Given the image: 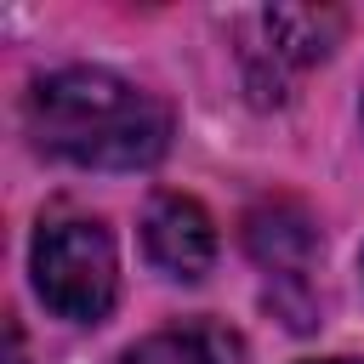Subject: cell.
Listing matches in <instances>:
<instances>
[{
  "instance_id": "cell-9",
  "label": "cell",
  "mask_w": 364,
  "mask_h": 364,
  "mask_svg": "<svg viewBox=\"0 0 364 364\" xmlns=\"http://www.w3.org/2000/svg\"><path fill=\"white\" fill-rule=\"evenodd\" d=\"M358 114H364V97H358Z\"/></svg>"
},
{
  "instance_id": "cell-7",
  "label": "cell",
  "mask_w": 364,
  "mask_h": 364,
  "mask_svg": "<svg viewBox=\"0 0 364 364\" xmlns=\"http://www.w3.org/2000/svg\"><path fill=\"white\" fill-rule=\"evenodd\" d=\"M6 364H28V347H23V330H17V318H6Z\"/></svg>"
},
{
  "instance_id": "cell-5",
  "label": "cell",
  "mask_w": 364,
  "mask_h": 364,
  "mask_svg": "<svg viewBox=\"0 0 364 364\" xmlns=\"http://www.w3.org/2000/svg\"><path fill=\"white\" fill-rule=\"evenodd\" d=\"M250 250H256L262 267H279V273L296 279L307 267V256H313V233H307V222L296 210L273 205V210H256L250 216Z\"/></svg>"
},
{
  "instance_id": "cell-3",
  "label": "cell",
  "mask_w": 364,
  "mask_h": 364,
  "mask_svg": "<svg viewBox=\"0 0 364 364\" xmlns=\"http://www.w3.org/2000/svg\"><path fill=\"white\" fill-rule=\"evenodd\" d=\"M245 28L256 34L245 46V74H250V91L267 102L284 97V85L324 63L330 46L341 40V11H313V6H273V11H256L245 17Z\"/></svg>"
},
{
  "instance_id": "cell-4",
  "label": "cell",
  "mask_w": 364,
  "mask_h": 364,
  "mask_svg": "<svg viewBox=\"0 0 364 364\" xmlns=\"http://www.w3.org/2000/svg\"><path fill=\"white\" fill-rule=\"evenodd\" d=\"M142 250L165 279H205L216 262V228L199 199L188 193H154L142 216Z\"/></svg>"
},
{
  "instance_id": "cell-1",
  "label": "cell",
  "mask_w": 364,
  "mask_h": 364,
  "mask_svg": "<svg viewBox=\"0 0 364 364\" xmlns=\"http://www.w3.org/2000/svg\"><path fill=\"white\" fill-rule=\"evenodd\" d=\"M28 136L85 171H142L171 142V108L108 68H57L28 91Z\"/></svg>"
},
{
  "instance_id": "cell-2",
  "label": "cell",
  "mask_w": 364,
  "mask_h": 364,
  "mask_svg": "<svg viewBox=\"0 0 364 364\" xmlns=\"http://www.w3.org/2000/svg\"><path fill=\"white\" fill-rule=\"evenodd\" d=\"M34 290L57 318L97 324L119 296V250L114 233L91 216H51L34 233Z\"/></svg>"
},
{
  "instance_id": "cell-8",
  "label": "cell",
  "mask_w": 364,
  "mask_h": 364,
  "mask_svg": "<svg viewBox=\"0 0 364 364\" xmlns=\"http://www.w3.org/2000/svg\"><path fill=\"white\" fill-rule=\"evenodd\" d=\"M313 364H358V358H313Z\"/></svg>"
},
{
  "instance_id": "cell-6",
  "label": "cell",
  "mask_w": 364,
  "mask_h": 364,
  "mask_svg": "<svg viewBox=\"0 0 364 364\" xmlns=\"http://www.w3.org/2000/svg\"><path fill=\"white\" fill-rule=\"evenodd\" d=\"M125 364H216V336L210 330H159L142 336Z\"/></svg>"
}]
</instances>
